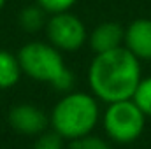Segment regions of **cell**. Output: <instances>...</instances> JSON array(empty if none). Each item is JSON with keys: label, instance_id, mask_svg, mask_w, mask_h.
<instances>
[{"label": "cell", "instance_id": "6da1fadb", "mask_svg": "<svg viewBox=\"0 0 151 149\" xmlns=\"http://www.w3.org/2000/svg\"><path fill=\"white\" fill-rule=\"evenodd\" d=\"M139 82V58L125 46L95 54L88 69V84L91 93L106 104L132 98Z\"/></svg>", "mask_w": 151, "mask_h": 149}, {"label": "cell", "instance_id": "7a4b0ae2", "mask_svg": "<svg viewBox=\"0 0 151 149\" xmlns=\"http://www.w3.org/2000/svg\"><path fill=\"white\" fill-rule=\"evenodd\" d=\"M100 119V111L95 95L83 91L67 93L53 107L49 123L53 130L67 140L86 137L93 132Z\"/></svg>", "mask_w": 151, "mask_h": 149}, {"label": "cell", "instance_id": "3957f363", "mask_svg": "<svg viewBox=\"0 0 151 149\" xmlns=\"http://www.w3.org/2000/svg\"><path fill=\"white\" fill-rule=\"evenodd\" d=\"M18 60L21 70L34 81L47 82L58 91H70L74 86V74L65 67L60 49L51 42H28L19 53Z\"/></svg>", "mask_w": 151, "mask_h": 149}, {"label": "cell", "instance_id": "277c9868", "mask_svg": "<svg viewBox=\"0 0 151 149\" xmlns=\"http://www.w3.org/2000/svg\"><path fill=\"white\" fill-rule=\"evenodd\" d=\"M102 123L111 140L118 144H130L142 135L146 114L139 109V105L132 98L119 100L107 105Z\"/></svg>", "mask_w": 151, "mask_h": 149}, {"label": "cell", "instance_id": "5b68a950", "mask_svg": "<svg viewBox=\"0 0 151 149\" xmlns=\"http://www.w3.org/2000/svg\"><path fill=\"white\" fill-rule=\"evenodd\" d=\"M49 42L60 51H77L86 40V28L83 21L69 11L53 14L46 23Z\"/></svg>", "mask_w": 151, "mask_h": 149}, {"label": "cell", "instance_id": "8992f818", "mask_svg": "<svg viewBox=\"0 0 151 149\" xmlns=\"http://www.w3.org/2000/svg\"><path fill=\"white\" fill-rule=\"evenodd\" d=\"M9 125L25 135H39L46 130L49 119L47 116L42 112V109H39L32 104H19L14 105L9 111Z\"/></svg>", "mask_w": 151, "mask_h": 149}, {"label": "cell", "instance_id": "52a82bcc", "mask_svg": "<svg viewBox=\"0 0 151 149\" xmlns=\"http://www.w3.org/2000/svg\"><path fill=\"white\" fill-rule=\"evenodd\" d=\"M125 47L139 60H151V19L141 18L125 30Z\"/></svg>", "mask_w": 151, "mask_h": 149}, {"label": "cell", "instance_id": "ba28073f", "mask_svg": "<svg viewBox=\"0 0 151 149\" xmlns=\"http://www.w3.org/2000/svg\"><path fill=\"white\" fill-rule=\"evenodd\" d=\"M123 42H125V30L119 23L114 21H106L99 25L90 34V47L93 49L95 54L121 47Z\"/></svg>", "mask_w": 151, "mask_h": 149}, {"label": "cell", "instance_id": "9c48e42d", "mask_svg": "<svg viewBox=\"0 0 151 149\" xmlns=\"http://www.w3.org/2000/svg\"><path fill=\"white\" fill-rule=\"evenodd\" d=\"M21 65L18 60V54H12L9 51H0V90H9L18 84L21 77Z\"/></svg>", "mask_w": 151, "mask_h": 149}, {"label": "cell", "instance_id": "30bf717a", "mask_svg": "<svg viewBox=\"0 0 151 149\" xmlns=\"http://www.w3.org/2000/svg\"><path fill=\"white\" fill-rule=\"evenodd\" d=\"M44 9L35 4V5H28L25 7L21 12H19V27L25 30V32H39L42 27H44Z\"/></svg>", "mask_w": 151, "mask_h": 149}, {"label": "cell", "instance_id": "8fae6325", "mask_svg": "<svg viewBox=\"0 0 151 149\" xmlns=\"http://www.w3.org/2000/svg\"><path fill=\"white\" fill-rule=\"evenodd\" d=\"M132 100L139 105V109L146 114V117L151 116V77L141 79L137 84V90L132 97Z\"/></svg>", "mask_w": 151, "mask_h": 149}, {"label": "cell", "instance_id": "7c38bea8", "mask_svg": "<svg viewBox=\"0 0 151 149\" xmlns=\"http://www.w3.org/2000/svg\"><path fill=\"white\" fill-rule=\"evenodd\" d=\"M34 149H63V137L58 135L55 130L47 133H39Z\"/></svg>", "mask_w": 151, "mask_h": 149}, {"label": "cell", "instance_id": "4fadbf2b", "mask_svg": "<svg viewBox=\"0 0 151 149\" xmlns=\"http://www.w3.org/2000/svg\"><path fill=\"white\" fill-rule=\"evenodd\" d=\"M70 149H113L104 139L95 135H86L70 142Z\"/></svg>", "mask_w": 151, "mask_h": 149}, {"label": "cell", "instance_id": "5bb4252c", "mask_svg": "<svg viewBox=\"0 0 151 149\" xmlns=\"http://www.w3.org/2000/svg\"><path fill=\"white\" fill-rule=\"evenodd\" d=\"M35 2H37L46 12H51V14L69 11L76 4V0H35Z\"/></svg>", "mask_w": 151, "mask_h": 149}, {"label": "cell", "instance_id": "9a60e30c", "mask_svg": "<svg viewBox=\"0 0 151 149\" xmlns=\"http://www.w3.org/2000/svg\"><path fill=\"white\" fill-rule=\"evenodd\" d=\"M4 4H5V0H0V9L4 7Z\"/></svg>", "mask_w": 151, "mask_h": 149}]
</instances>
